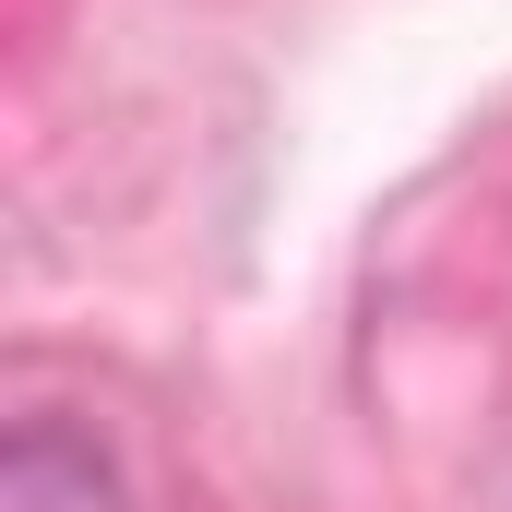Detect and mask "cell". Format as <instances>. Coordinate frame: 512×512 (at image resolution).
Listing matches in <instances>:
<instances>
[{
    "mask_svg": "<svg viewBox=\"0 0 512 512\" xmlns=\"http://www.w3.org/2000/svg\"><path fill=\"white\" fill-rule=\"evenodd\" d=\"M0 512H120V489H108V465L72 429L24 417L12 429V465H0Z\"/></svg>",
    "mask_w": 512,
    "mask_h": 512,
    "instance_id": "1",
    "label": "cell"
}]
</instances>
